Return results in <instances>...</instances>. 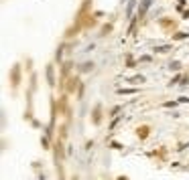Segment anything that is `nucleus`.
Instances as JSON below:
<instances>
[{"instance_id":"f257e3e1","label":"nucleus","mask_w":189,"mask_h":180,"mask_svg":"<svg viewBox=\"0 0 189 180\" xmlns=\"http://www.w3.org/2000/svg\"><path fill=\"white\" fill-rule=\"evenodd\" d=\"M20 73H22V69H20V63H14L10 67V73H8V79H10V87L16 89L20 85Z\"/></svg>"},{"instance_id":"f03ea898","label":"nucleus","mask_w":189,"mask_h":180,"mask_svg":"<svg viewBox=\"0 0 189 180\" xmlns=\"http://www.w3.org/2000/svg\"><path fill=\"white\" fill-rule=\"evenodd\" d=\"M45 79H47V85L51 87V89L57 87V81H55V65L53 63H49V65L45 67Z\"/></svg>"},{"instance_id":"7ed1b4c3","label":"nucleus","mask_w":189,"mask_h":180,"mask_svg":"<svg viewBox=\"0 0 189 180\" xmlns=\"http://www.w3.org/2000/svg\"><path fill=\"white\" fill-rule=\"evenodd\" d=\"M102 117H104V115H102V103H96V105L92 107V124H94V126H100Z\"/></svg>"},{"instance_id":"20e7f679","label":"nucleus","mask_w":189,"mask_h":180,"mask_svg":"<svg viewBox=\"0 0 189 180\" xmlns=\"http://www.w3.org/2000/svg\"><path fill=\"white\" fill-rule=\"evenodd\" d=\"M150 6H153V0H140V4H138V10H136V14H138L140 18H144V16H147V12L150 10Z\"/></svg>"},{"instance_id":"39448f33","label":"nucleus","mask_w":189,"mask_h":180,"mask_svg":"<svg viewBox=\"0 0 189 180\" xmlns=\"http://www.w3.org/2000/svg\"><path fill=\"white\" fill-rule=\"evenodd\" d=\"M71 67H73V61H65L63 65H61V79H59V87H61V83L69 77V73H71Z\"/></svg>"},{"instance_id":"423d86ee","label":"nucleus","mask_w":189,"mask_h":180,"mask_svg":"<svg viewBox=\"0 0 189 180\" xmlns=\"http://www.w3.org/2000/svg\"><path fill=\"white\" fill-rule=\"evenodd\" d=\"M94 69H96L94 61H83V63L77 65V71H79V73H89V71H94Z\"/></svg>"},{"instance_id":"0eeeda50","label":"nucleus","mask_w":189,"mask_h":180,"mask_svg":"<svg viewBox=\"0 0 189 180\" xmlns=\"http://www.w3.org/2000/svg\"><path fill=\"white\" fill-rule=\"evenodd\" d=\"M79 85H81L79 77H77V75H75V77H71V79H69V87H67V93H75V89H79Z\"/></svg>"},{"instance_id":"6e6552de","label":"nucleus","mask_w":189,"mask_h":180,"mask_svg":"<svg viewBox=\"0 0 189 180\" xmlns=\"http://www.w3.org/2000/svg\"><path fill=\"white\" fill-rule=\"evenodd\" d=\"M134 8H136V0H128L126 2V10H124V16L126 18H132V12H134Z\"/></svg>"},{"instance_id":"1a4fd4ad","label":"nucleus","mask_w":189,"mask_h":180,"mask_svg":"<svg viewBox=\"0 0 189 180\" xmlns=\"http://www.w3.org/2000/svg\"><path fill=\"white\" fill-rule=\"evenodd\" d=\"M153 53H157V55L173 53V45H159V47H155V51H153Z\"/></svg>"},{"instance_id":"9d476101","label":"nucleus","mask_w":189,"mask_h":180,"mask_svg":"<svg viewBox=\"0 0 189 180\" xmlns=\"http://www.w3.org/2000/svg\"><path fill=\"white\" fill-rule=\"evenodd\" d=\"M149 132H150L149 126H140L138 130H136V136H138L140 140H147V138H149Z\"/></svg>"},{"instance_id":"9b49d317","label":"nucleus","mask_w":189,"mask_h":180,"mask_svg":"<svg viewBox=\"0 0 189 180\" xmlns=\"http://www.w3.org/2000/svg\"><path fill=\"white\" fill-rule=\"evenodd\" d=\"M92 2H94V0H83V4H81L79 12H77V18H81V16H83V14L88 12V10H89V6H92Z\"/></svg>"},{"instance_id":"f8f14e48","label":"nucleus","mask_w":189,"mask_h":180,"mask_svg":"<svg viewBox=\"0 0 189 180\" xmlns=\"http://www.w3.org/2000/svg\"><path fill=\"white\" fill-rule=\"evenodd\" d=\"M138 91H140V89H138V87H134V89H130V87H124V89H116V93H120V95H132V93H138Z\"/></svg>"},{"instance_id":"ddd939ff","label":"nucleus","mask_w":189,"mask_h":180,"mask_svg":"<svg viewBox=\"0 0 189 180\" xmlns=\"http://www.w3.org/2000/svg\"><path fill=\"white\" fill-rule=\"evenodd\" d=\"M159 24H161L163 28H167V31H169V28H175V20H171V18H161V20H159Z\"/></svg>"},{"instance_id":"4468645a","label":"nucleus","mask_w":189,"mask_h":180,"mask_svg":"<svg viewBox=\"0 0 189 180\" xmlns=\"http://www.w3.org/2000/svg\"><path fill=\"white\" fill-rule=\"evenodd\" d=\"M63 51H65V45H59V47L55 49V63L63 61Z\"/></svg>"},{"instance_id":"2eb2a0df","label":"nucleus","mask_w":189,"mask_h":180,"mask_svg":"<svg viewBox=\"0 0 189 180\" xmlns=\"http://www.w3.org/2000/svg\"><path fill=\"white\" fill-rule=\"evenodd\" d=\"M128 83H147V77L144 75H132V77H128Z\"/></svg>"},{"instance_id":"dca6fc26","label":"nucleus","mask_w":189,"mask_h":180,"mask_svg":"<svg viewBox=\"0 0 189 180\" xmlns=\"http://www.w3.org/2000/svg\"><path fill=\"white\" fill-rule=\"evenodd\" d=\"M41 146H43V150H51V138H49L47 133L41 136Z\"/></svg>"},{"instance_id":"f3484780","label":"nucleus","mask_w":189,"mask_h":180,"mask_svg":"<svg viewBox=\"0 0 189 180\" xmlns=\"http://www.w3.org/2000/svg\"><path fill=\"white\" fill-rule=\"evenodd\" d=\"M189 39V33H173V40H187Z\"/></svg>"},{"instance_id":"a211bd4d","label":"nucleus","mask_w":189,"mask_h":180,"mask_svg":"<svg viewBox=\"0 0 189 180\" xmlns=\"http://www.w3.org/2000/svg\"><path fill=\"white\" fill-rule=\"evenodd\" d=\"M181 79H183V75H181V73H177L175 77H173V79L167 83V85H169V87H175V85H179V83H181Z\"/></svg>"},{"instance_id":"6ab92c4d","label":"nucleus","mask_w":189,"mask_h":180,"mask_svg":"<svg viewBox=\"0 0 189 180\" xmlns=\"http://www.w3.org/2000/svg\"><path fill=\"white\" fill-rule=\"evenodd\" d=\"M35 89H37V73H31V87H29V91L35 93Z\"/></svg>"},{"instance_id":"aec40b11","label":"nucleus","mask_w":189,"mask_h":180,"mask_svg":"<svg viewBox=\"0 0 189 180\" xmlns=\"http://www.w3.org/2000/svg\"><path fill=\"white\" fill-rule=\"evenodd\" d=\"M122 120H124V115H114V120L110 121V130H114V127L118 126V124H120Z\"/></svg>"},{"instance_id":"412c9836","label":"nucleus","mask_w":189,"mask_h":180,"mask_svg":"<svg viewBox=\"0 0 189 180\" xmlns=\"http://www.w3.org/2000/svg\"><path fill=\"white\" fill-rule=\"evenodd\" d=\"M67 109V95H63L59 99V111H65Z\"/></svg>"},{"instance_id":"4be33fe9","label":"nucleus","mask_w":189,"mask_h":180,"mask_svg":"<svg viewBox=\"0 0 189 180\" xmlns=\"http://www.w3.org/2000/svg\"><path fill=\"white\" fill-rule=\"evenodd\" d=\"M181 69V63L179 61H171L169 63V71H179Z\"/></svg>"},{"instance_id":"5701e85b","label":"nucleus","mask_w":189,"mask_h":180,"mask_svg":"<svg viewBox=\"0 0 189 180\" xmlns=\"http://www.w3.org/2000/svg\"><path fill=\"white\" fill-rule=\"evenodd\" d=\"M120 109H122V105H116V107H112L108 111V117H114V115H118L120 114Z\"/></svg>"},{"instance_id":"b1692460","label":"nucleus","mask_w":189,"mask_h":180,"mask_svg":"<svg viewBox=\"0 0 189 180\" xmlns=\"http://www.w3.org/2000/svg\"><path fill=\"white\" fill-rule=\"evenodd\" d=\"M179 87H189V75H183V79H181V83H179Z\"/></svg>"},{"instance_id":"393cba45","label":"nucleus","mask_w":189,"mask_h":180,"mask_svg":"<svg viewBox=\"0 0 189 180\" xmlns=\"http://www.w3.org/2000/svg\"><path fill=\"white\" fill-rule=\"evenodd\" d=\"M112 28H114V27H112V24H104V27H102V33H100V37H104V34H106V33H110Z\"/></svg>"},{"instance_id":"a878e982","label":"nucleus","mask_w":189,"mask_h":180,"mask_svg":"<svg viewBox=\"0 0 189 180\" xmlns=\"http://www.w3.org/2000/svg\"><path fill=\"white\" fill-rule=\"evenodd\" d=\"M150 61H153V57H150V55H142L140 59H138V63H150Z\"/></svg>"},{"instance_id":"bb28decb","label":"nucleus","mask_w":189,"mask_h":180,"mask_svg":"<svg viewBox=\"0 0 189 180\" xmlns=\"http://www.w3.org/2000/svg\"><path fill=\"white\" fill-rule=\"evenodd\" d=\"M179 105V99L177 101H165V103H163V107H177Z\"/></svg>"},{"instance_id":"cd10ccee","label":"nucleus","mask_w":189,"mask_h":180,"mask_svg":"<svg viewBox=\"0 0 189 180\" xmlns=\"http://www.w3.org/2000/svg\"><path fill=\"white\" fill-rule=\"evenodd\" d=\"M110 148H116V150H122V144H118V142H112V144H110Z\"/></svg>"},{"instance_id":"c85d7f7f","label":"nucleus","mask_w":189,"mask_h":180,"mask_svg":"<svg viewBox=\"0 0 189 180\" xmlns=\"http://www.w3.org/2000/svg\"><path fill=\"white\" fill-rule=\"evenodd\" d=\"M179 103H189V97L187 95H181V97H179Z\"/></svg>"},{"instance_id":"c756f323","label":"nucleus","mask_w":189,"mask_h":180,"mask_svg":"<svg viewBox=\"0 0 189 180\" xmlns=\"http://www.w3.org/2000/svg\"><path fill=\"white\" fill-rule=\"evenodd\" d=\"M177 2H179V4H177V8H179V10H183V6H185V2H187V0H177Z\"/></svg>"},{"instance_id":"7c9ffc66","label":"nucleus","mask_w":189,"mask_h":180,"mask_svg":"<svg viewBox=\"0 0 189 180\" xmlns=\"http://www.w3.org/2000/svg\"><path fill=\"white\" fill-rule=\"evenodd\" d=\"M92 148H94V140H92V142H86V150H92Z\"/></svg>"},{"instance_id":"2f4dec72","label":"nucleus","mask_w":189,"mask_h":180,"mask_svg":"<svg viewBox=\"0 0 189 180\" xmlns=\"http://www.w3.org/2000/svg\"><path fill=\"white\" fill-rule=\"evenodd\" d=\"M120 2H122V4H124V2H128V0H120Z\"/></svg>"}]
</instances>
